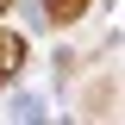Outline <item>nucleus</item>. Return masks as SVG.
Masks as SVG:
<instances>
[{
    "label": "nucleus",
    "mask_w": 125,
    "mask_h": 125,
    "mask_svg": "<svg viewBox=\"0 0 125 125\" xmlns=\"http://www.w3.org/2000/svg\"><path fill=\"white\" fill-rule=\"evenodd\" d=\"M50 6H56V19H69V13L81 6V0H50Z\"/></svg>",
    "instance_id": "f257e3e1"
}]
</instances>
